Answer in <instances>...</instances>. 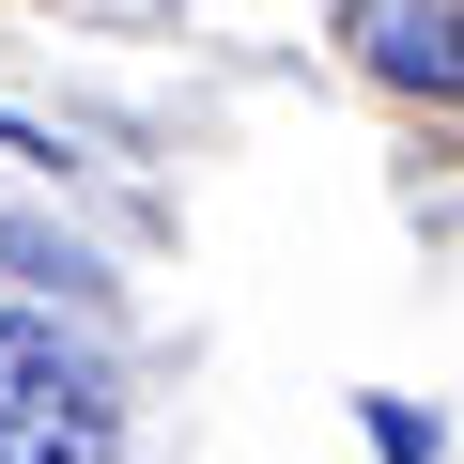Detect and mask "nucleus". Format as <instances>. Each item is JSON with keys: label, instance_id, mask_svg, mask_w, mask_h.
<instances>
[{"label": "nucleus", "instance_id": "f257e3e1", "mask_svg": "<svg viewBox=\"0 0 464 464\" xmlns=\"http://www.w3.org/2000/svg\"><path fill=\"white\" fill-rule=\"evenodd\" d=\"M0 464H109V372L63 325H0Z\"/></svg>", "mask_w": 464, "mask_h": 464}, {"label": "nucleus", "instance_id": "f03ea898", "mask_svg": "<svg viewBox=\"0 0 464 464\" xmlns=\"http://www.w3.org/2000/svg\"><path fill=\"white\" fill-rule=\"evenodd\" d=\"M356 47H372L402 93H449V78H464V47H449V0H356Z\"/></svg>", "mask_w": 464, "mask_h": 464}]
</instances>
